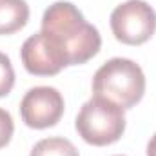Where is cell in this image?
Wrapping results in <instances>:
<instances>
[{"label": "cell", "mask_w": 156, "mask_h": 156, "mask_svg": "<svg viewBox=\"0 0 156 156\" xmlns=\"http://www.w3.org/2000/svg\"><path fill=\"white\" fill-rule=\"evenodd\" d=\"M147 156H156V133L151 136V140L147 144Z\"/></svg>", "instance_id": "11"}, {"label": "cell", "mask_w": 156, "mask_h": 156, "mask_svg": "<svg viewBox=\"0 0 156 156\" xmlns=\"http://www.w3.org/2000/svg\"><path fill=\"white\" fill-rule=\"evenodd\" d=\"M29 156H80L78 149L66 138L53 136V138H44L35 147L31 149Z\"/></svg>", "instance_id": "8"}, {"label": "cell", "mask_w": 156, "mask_h": 156, "mask_svg": "<svg viewBox=\"0 0 156 156\" xmlns=\"http://www.w3.org/2000/svg\"><path fill=\"white\" fill-rule=\"evenodd\" d=\"M20 58L26 71L35 76H53L58 75L64 67H67L62 51L42 31L31 35L24 42L20 49Z\"/></svg>", "instance_id": "6"}, {"label": "cell", "mask_w": 156, "mask_h": 156, "mask_svg": "<svg viewBox=\"0 0 156 156\" xmlns=\"http://www.w3.org/2000/svg\"><path fill=\"white\" fill-rule=\"evenodd\" d=\"M29 5L26 0H0V35H13L26 27Z\"/></svg>", "instance_id": "7"}, {"label": "cell", "mask_w": 156, "mask_h": 156, "mask_svg": "<svg viewBox=\"0 0 156 156\" xmlns=\"http://www.w3.org/2000/svg\"><path fill=\"white\" fill-rule=\"evenodd\" d=\"M15 85V69L7 55L0 53V98L7 96Z\"/></svg>", "instance_id": "9"}, {"label": "cell", "mask_w": 156, "mask_h": 156, "mask_svg": "<svg viewBox=\"0 0 156 156\" xmlns=\"http://www.w3.org/2000/svg\"><path fill=\"white\" fill-rule=\"evenodd\" d=\"M75 127L83 142L104 147L122 138L125 131V115L120 105L102 96H93L82 105Z\"/></svg>", "instance_id": "3"}, {"label": "cell", "mask_w": 156, "mask_h": 156, "mask_svg": "<svg viewBox=\"0 0 156 156\" xmlns=\"http://www.w3.org/2000/svg\"><path fill=\"white\" fill-rule=\"evenodd\" d=\"M64 107V96L58 89L38 85L24 94L20 102V116L31 129H49L60 122Z\"/></svg>", "instance_id": "5"}, {"label": "cell", "mask_w": 156, "mask_h": 156, "mask_svg": "<svg viewBox=\"0 0 156 156\" xmlns=\"http://www.w3.org/2000/svg\"><path fill=\"white\" fill-rule=\"evenodd\" d=\"M111 31L125 45H142L156 31V11L145 0H127L111 13Z\"/></svg>", "instance_id": "4"}, {"label": "cell", "mask_w": 156, "mask_h": 156, "mask_svg": "<svg viewBox=\"0 0 156 156\" xmlns=\"http://www.w3.org/2000/svg\"><path fill=\"white\" fill-rule=\"evenodd\" d=\"M42 33L56 44L62 51L67 67L80 66L98 55L102 37L98 29L89 24L82 11L71 2H55L42 16Z\"/></svg>", "instance_id": "1"}, {"label": "cell", "mask_w": 156, "mask_h": 156, "mask_svg": "<svg viewBox=\"0 0 156 156\" xmlns=\"http://www.w3.org/2000/svg\"><path fill=\"white\" fill-rule=\"evenodd\" d=\"M93 93L122 109H131L144 98L145 75L142 67L129 58H111L94 73Z\"/></svg>", "instance_id": "2"}, {"label": "cell", "mask_w": 156, "mask_h": 156, "mask_svg": "<svg viewBox=\"0 0 156 156\" xmlns=\"http://www.w3.org/2000/svg\"><path fill=\"white\" fill-rule=\"evenodd\" d=\"M13 133H15V123H13V118L11 115L0 107V149L5 147L11 138H13Z\"/></svg>", "instance_id": "10"}]
</instances>
